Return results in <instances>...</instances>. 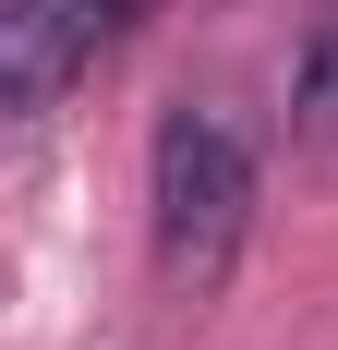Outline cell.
Wrapping results in <instances>:
<instances>
[{
	"mask_svg": "<svg viewBox=\"0 0 338 350\" xmlns=\"http://www.w3.org/2000/svg\"><path fill=\"white\" fill-rule=\"evenodd\" d=\"M145 230H157V278L181 302L230 278L242 230H254V145L218 109H169L157 121V170H145Z\"/></svg>",
	"mask_w": 338,
	"mask_h": 350,
	"instance_id": "obj_1",
	"label": "cell"
},
{
	"mask_svg": "<svg viewBox=\"0 0 338 350\" xmlns=\"http://www.w3.org/2000/svg\"><path fill=\"white\" fill-rule=\"evenodd\" d=\"M133 12L145 0H12V12H0V109H12V121H49V109L133 36Z\"/></svg>",
	"mask_w": 338,
	"mask_h": 350,
	"instance_id": "obj_2",
	"label": "cell"
},
{
	"mask_svg": "<svg viewBox=\"0 0 338 350\" xmlns=\"http://www.w3.org/2000/svg\"><path fill=\"white\" fill-rule=\"evenodd\" d=\"M290 133H302V157L338 181V0H326V25H314V49H302V97H290Z\"/></svg>",
	"mask_w": 338,
	"mask_h": 350,
	"instance_id": "obj_3",
	"label": "cell"
}]
</instances>
